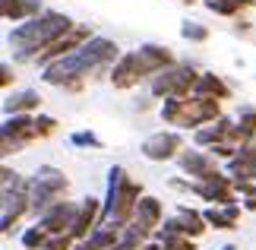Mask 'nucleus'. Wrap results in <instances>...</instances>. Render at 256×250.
Listing matches in <instances>:
<instances>
[{
    "mask_svg": "<svg viewBox=\"0 0 256 250\" xmlns=\"http://www.w3.org/2000/svg\"><path fill=\"white\" fill-rule=\"evenodd\" d=\"M136 222H140L142 228H149V231L155 234L162 228V218H164V206H162V199L158 196H142L140 199V206H136Z\"/></svg>",
    "mask_w": 256,
    "mask_h": 250,
    "instance_id": "21",
    "label": "nucleus"
},
{
    "mask_svg": "<svg viewBox=\"0 0 256 250\" xmlns=\"http://www.w3.org/2000/svg\"><path fill=\"white\" fill-rule=\"evenodd\" d=\"M76 23L60 10H44L42 16H32L26 23L13 26L6 32V45L13 48V61H35L44 48H51L60 35H66Z\"/></svg>",
    "mask_w": 256,
    "mask_h": 250,
    "instance_id": "2",
    "label": "nucleus"
},
{
    "mask_svg": "<svg viewBox=\"0 0 256 250\" xmlns=\"http://www.w3.org/2000/svg\"><path fill=\"white\" fill-rule=\"evenodd\" d=\"M162 121L164 124H171V127H206V124H212V121H218L222 117V102H215V98H164V105H162Z\"/></svg>",
    "mask_w": 256,
    "mask_h": 250,
    "instance_id": "3",
    "label": "nucleus"
},
{
    "mask_svg": "<svg viewBox=\"0 0 256 250\" xmlns=\"http://www.w3.org/2000/svg\"><path fill=\"white\" fill-rule=\"evenodd\" d=\"M180 38H184V42H193V45H202V42H209V29H206L202 23L184 19V23H180Z\"/></svg>",
    "mask_w": 256,
    "mask_h": 250,
    "instance_id": "25",
    "label": "nucleus"
},
{
    "mask_svg": "<svg viewBox=\"0 0 256 250\" xmlns=\"http://www.w3.org/2000/svg\"><path fill=\"white\" fill-rule=\"evenodd\" d=\"M177 165H180V171L190 174L193 181H212V177L222 174L212 152H180L177 155Z\"/></svg>",
    "mask_w": 256,
    "mask_h": 250,
    "instance_id": "12",
    "label": "nucleus"
},
{
    "mask_svg": "<svg viewBox=\"0 0 256 250\" xmlns=\"http://www.w3.org/2000/svg\"><path fill=\"white\" fill-rule=\"evenodd\" d=\"M108 250H136V247H130V244H126V241H117L114 247H108Z\"/></svg>",
    "mask_w": 256,
    "mask_h": 250,
    "instance_id": "33",
    "label": "nucleus"
},
{
    "mask_svg": "<svg viewBox=\"0 0 256 250\" xmlns=\"http://www.w3.org/2000/svg\"><path fill=\"white\" fill-rule=\"evenodd\" d=\"M42 13H44L42 0H0V16H4V23H13V26Z\"/></svg>",
    "mask_w": 256,
    "mask_h": 250,
    "instance_id": "16",
    "label": "nucleus"
},
{
    "mask_svg": "<svg viewBox=\"0 0 256 250\" xmlns=\"http://www.w3.org/2000/svg\"><path fill=\"white\" fill-rule=\"evenodd\" d=\"M196 196H202L206 203L212 206H234L238 203V190H234V177L231 174H218L212 177V181H200V190H196Z\"/></svg>",
    "mask_w": 256,
    "mask_h": 250,
    "instance_id": "13",
    "label": "nucleus"
},
{
    "mask_svg": "<svg viewBox=\"0 0 256 250\" xmlns=\"http://www.w3.org/2000/svg\"><path fill=\"white\" fill-rule=\"evenodd\" d=\"M231 143H238V146L256 143V108L244 105L238 111V121H234V130H231Z\"/></svg>",
    "mask_w": 256,
    "mask_h": 250,
    "instance_id": "22",
    "label": "nucleus"
},
{
    "mask_svg": "<svg viewBox=\"0 0 256 250\" xmlns=\"http://www.w3.org/2000/svg\"><path fill=\"white\" fill-rule=\"evenodd\" d=\"M54 130H57V117H48V114H38L35 117V133H38V139L51 136Z\"/></svg>",
    "mask_w": 256,
    "mask_h": 250,
    "instance_id": "29",
    "label": "nucleus"
},
{
    "mask_svg": "<svg viewBox=\"0 0 256 250\" xmlns=\"http://www.w3.org/2000/svg\"><path fill=\"white\" fill-rule=\"evenodd\" d=\"M117 57H120V48L117 42L104 35H92L82 48H76L73 54L60 57V61L48 64L42 70V79L48 86H57V89H66V92H80L86 76L92 73V70H102L108 64H117Z\"/></svg>",
    "mask_w": 256,
    "mask_h": 250,
    "instance_id": "1",
    "label": "nucleus"
},
{
    "mask_svg": "<svg viewBox=\"0 0 256 250\" xmlns=\"http://www.w3.org/2000/svg\"><path fill=\"white\" fill-rule=\"evenodd\" d=\"M193 95H196V98H215V102H228V98H231V86L224 83L222 76H215V73H200V79H196V86H193Z\"/></svg>",
    "mask_w": 256,
    "mask_h": 250,
    "instance_id": "19",
    "label": "nucleus"
},
{
    "mask_svg": "<svg viewBox=\"0 0 256 250\" xmlns=\"http://www.w3.org/2000/svg\"><path fill=\"white\" fill-rule=\"evenodd\" d=\"M196 79H200V73H196L193 64L177 61L149 79V92H152V98H190Z\"/></svg>",
    "mask_w": 256,
    "mask_h": 250,
    "instance_id": "5",
    "label": "nucleus"
},
{
    "mask_svg": "<svg viewBox=\"0 0 256 250\" xmlns=\"http://www.w3.org/2000/svg\"><path fill=\"white\" fill-rule=\"evenodd\" d=\"M240 209L244 206H209L202 209L206 222H209V228H215V231H234L238 228V218H240Z\"/></svg>",
    "mask_w": 256,
    "mask_h": 250,
    "instance_id": "20",
    "label": "nucleus"
},
{
    "mask_svg": "<svg viewBox=\"0 0 256 250\" xmlns=\"http://www.w3.org/2000/svg\"><path fill=\"white\" fill-rule=\"evenodd\" d=\"M35 139H38L35 114H10V117H4V127H0V149H4V155L19 152L22 146L35 143Z\"/></svg>",
    "mask_w": 256,
    "mask_h": 250,
    "instance_id": "6",
    "label": "nucleus"
},
{
    "mask_svg": "<svg viewBox=\"0 0 256 250\" xmlns=\"http://www.w3.org/2000/svg\"><path fill=\"white\" fill-rule=\"evenodd\" d=\"M88 38H92V26H82V23H76V26L70 29V32H66V35H60V38H57V42H54L51 48H44V51L35 57V64L44 70L48 64H54V61H60V57L73 54L76 48H82V45L88 42Z\"/></svg>",
    "mask_w": 256,
    "mask_h": 250,
    "instance_id": "9",
    "label": "nucleus"
},
{
    "mask_svg": "<svg viewBox=\"0 0 256 250\" xmlns=\"http://www.w3.org/2000/svg\"><path fill=\"white\" fill-rule=\"evenodd\" d=\"M140 250H164V247H162V244H158V241H146V244H142V247H140Z\"/></svg>",
    "mask_w": 256,
    "mask_h": 250,
    "instance_id": "32",
    "label": "nucleus"
},
{
    "mask_svg": "<svg viewBox=\"0 0 256 250\" xmlns=\"http://www.w3.org/2000/svg\"><path fill=\"white\" fill-rule=\"evenodd\" d=\"M76 237L66 231V234H48V241L42 244V250H73Z\"/></svg>",
    "mask_w": 256,
    "mask_h": 250,
    "instance_id": "28",
    "label": "nucleus"
},
{
    "mask_svg": "<svg viewBox=\"0 0 256 250\" xmlns=\"http://www.w3.org/2000/svg\"><path fill=\"white\" fill-rule=\"evenodd\" d=\"M98 225H102V199H95V196L80 199V212H76V222L70 228V234L76 241H86Z\"/></svg>",
    "mask_w": 256,
    "mask_h": 250,
    "instance_id": "14",
    "label": "nucleus"
},
{
    "mask_svg": "<svg viewBox=\"0 0 256 250\" xmlns=\"http://www.w3.org/2000/svg\"><path fill=\"white\" fill-rule=\"evenodd\" d=\"M180 4H196V0H180Z\"/></svg>",
    "mask_w": 256,
    "mask_h": 250,
    "instance_id": "36",
    "label": "nucleus"
},
{
    "mask_svg": "<svg viewBox=\"0 0 256 250\" xmlns=\"http://www.w3.org/2000/svg\"><path fill=\"white\" fill-rule=\"evenodd\" d=\"M70 146H76V149H104V143L92 130H76V133H70Z\"/></svg>",
    "mask_w": 256,
    "mask_h": 250,
    "instance_id": "26",
    "label": "nucleus"
},
{
    "mask_svg": "<svg viewBox=\"0 0 256 250\" xmlns=\"http://www.w3.org/2000/svg\"><path fill=\"white\" fill-rule=\"evenodd\" d=\"M231 130H234V121L231 117H218V121H212V124H206L200 127L193 133V143L200 146V149H212L215 143H224V139H231Z\"/></svg>",
    "mask_w": 256,
    "mask_h": 250,
    "instance_id": "17",
    "label": "nucleus"
},
{
    "mask_svg": "<svg viewBox=\"0 0 256 250\" xmlns=\"http://www.w3.org/2000/svg\"><path fill=\"white\" fill-rule=\"evenodd\" d=\"M152 237H155V241H158L164 250H196V247H193V237L171 234V231H164V228H158V231H155Z\"/></svg>",
    "mask_w": 256,
    "mask_h": 250,
    "instance_id": "24",
    "label": "nucleus"
},
{
    "mask_svg": "<svg viewBox=\"0 0 256 250\" xmlns=\"http://www.w3.org/2000/svg\"><path fill=\"white\" fill-rule=\"evenodd\" d=\"M206 228H209L206 215L200 212V209H193V206H177V212L171 218H164V231L184 234V237H200Z\"/></svg>",
    "mask_w": 256,
    "mask_h": 250,
    "instance_id": "11",
    "label": "nucleus"
},
{
    "mask_svg": "<svg viewBox=\"0 0 256 250\" xmlns=\"http://www.w3.org/2000/svg\"><path fill=\"white\" fill-rule=\"evenodd\" d=\"M42 108V95L35 89H19V92H10L4 98V114H32Z\"/></svg>",
    "mask_w": 256,
    "mask_h": 250,
    "instance_id": "18",
    "label": "nucleus"
},
{
    "mask_svg": "<svg viewBox=\"0 0 256 250\" xmlns=\"http://www.w3.org/2000/svg\"><path fill=\"white\" fill-rule=\"evenodd\" d=\"M140 152L149 162H171V158H177L184 152V133L180 130H158V133L142 139Z\"/></svg>",
    "mask_w": 256,
    "mask_h": 250,
    "instance_id": "7",
    "label": "nucleus"
},
{
    "mask_svg": "<svg viewBox=\"0 0 256 250\" xmlns=\"http://www.w3.org/2000/svg\"><path fill=\"white\" fill-rule=\"evenodd\" d=\"M142 79H152V73L142 64L140 48H136V51L120 54V57H117V64L111 67V86L114 89H133V86H140Z\"/></svg>",
    "mask_w": 256,
    "mask_h": 250,
    "instance_id": "8",
    "label": "nucleus"
},
{
    "mask_svg": "<svg viewBox=\"0 0 256 250\" xmlns=\"http://www.w3.org/2000/svg\"><path fill=\"white\" fill-rule=\"evenodd\" d=\"M13 79H16L13 67H10V61H4V64H0V86H4V89H10V86H13Z\"/></svg>",
    "mask_w": 256,
    "mask_h": 250,
    "instance_id": "30",
    "label": "nucleus"
},
{
    "mask_svg": "<svg viewBox=\"0 0 256 250\" xmlns=\"http://www.w3.org/2000/svg\"><path fill=\"white\" fill-rule=\"evenodd\" d=\"M73 250H86V244H76V247H73Z\"/></svg>",
    "mask_w": 256,
    "mask_h": 250,
    "instance_id": "35",
    "label": "nucleus"
},
{
    "mask_svg": "<svg viewBox=\"0 0 256 250\" xmlns=\"http://www.w3.org/2000/svg\"><path fill=\"white\" fill-rule=\"evenodd\" d=\"M222 250H238V247H234V244H224V247H222Z\"/></svg>",
    "mask_w": 256,
    "mask_h": 250,
    "instance_id": "34",
    "label": "nucleus"
},
{
    "mask_svg": "<svg viewBox=\"0 0 256 250\" xmlns=\"http://www.w3.org/2000/svg\"><path fill=\"white\" fill-rule=\"evenodd\" d=\"M76 212H80V203H70V199H60L51 209H44L38 215V225L44 228L48 234H66L76 222Z\"/></svg>",
    "mask_w": 256,
    "mask_h": 250,
    "instance_id": "10",
    "label": "nucleus"
},
{
    "mask_svg": "<svg viewBox=\"0 0 256 250\" xmlns=\"http://www.w3.org/2000/svg\"><path fill=\"white\" fill-rule=\"evenodd\" d=\"M126 181H130V177H126V168L124 165H114L111 171H108V190H104V199H102V225L111 222L114 206H117V199H120Z\"/></svg>",
    "mask_w": 256,
    "mask_h": 250,
    "instance_id": "15",
    "label": "nucleus"
},
{
    "mask_svg": "<svg viewBox=\"0 0 256 250\" xmlns=\"http://www.w3.org/2000/svg\"><path fill=\"white\" fill-rule=\"evenodd\" d=\"M202 7L209 10V13H215V16H228V19H234V16H240L244 10L256 7V0H202Z\"/></svg>",
    "mask_w": 256,
    "mask_h": 250,
    "instance_id": "23",
    "label": "nucleus"
},
{
    "mask_svg": "<svg viewBox=\"0 0 256 250\" xmlns=\"http://www.w3.org/2000/svg\"><path fill=\"white\" fill-rule=\"evenodd\" d=\"M244 209H247V212H256V196H244Z\"/></svg>",
    "mask_w": 256,
    "mask_h": 250,
    "instance_id": "31",
    "label": "nucleus"
},
{
    "mask_svg": "<svg viewBox=\"0 0 256 250\" xmlns=\"http://www.w3.org/2000/svg\"><path fill=\"white\" fill-rule=\"evenodd\" d=\"M66 190H70V181L60 168L54 165H42L38 171L28 177V196H32V212L42 215L44 209H51L54 203L66 199Z\"/></svg>",
    "mask_w": 256,
    "mask_h": 250,
    "instance_id": "4",
    "label": "nucleus"
},
{
    "mask_svg": "<svg viewBox=\"0 0 256 250\" xmlns=\"http://www.w3.org/2000/svg\"><path fill=\"white\" fill-rule=\"evenodd\" d=\"M19 241H22V247H26V250H42V244L48 241V231H44L42 225H35V228H26Z\"/></svg>",
    "mask_w": 256,
    "mask_h": 250,
    "instance_id": "27",
    "label": "nucleus"
}]
</instances>
